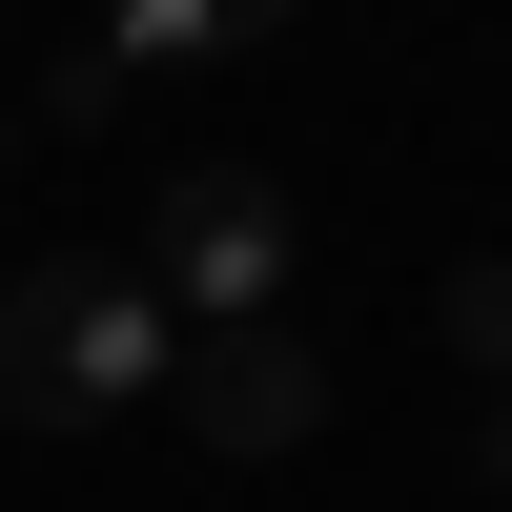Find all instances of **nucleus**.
Here are the masks:
<instances>
[{
    "label": "nucleus",
    "instance_id": "nucleus-4",
    "mask_svg": "<svg viewBox=\"0 0 512 512\" xmlns=\"http://www.w3.org/2000/svg\"><path fill=\"white\" fill-rule=\"evenodd\" d=\"M287 21H308V0H123V62H226V41H287Z\"/></svg>",
    "mask_w": 512,
    "mask_h": 512
},
{
    "label": "nucleus",
    "instance_id": "nucleus-7",
    "mask_svg": "<svg viewBox=\"0 0 512 512\" xmlns=\"http://www.w3.org/2000/svg\"><path fill=\"white\" fill-rule=\"evenodd\" d=\"M492 451H512V431H492Z\"/></svg>",
    "mask_w": 512,
    "mask_h": 512
},
{
    "label": "nucleus",
    "instance_id": "nucleus-6",
    "mask_svg": "<svg viewBox=\"0 0 512 512\" xmlns=\"http://www.w3.org/2000/svg\"><path fill=\"white\" fill-rule=\"evenodd\" d=\"M103 103H123V41H62V62L21 82V123H41V144H62V123H103Z\"/></svg>",
    "mask_w": 512,
    "mask_h": 512
},
{
    "label": "nucleus",
    "instance_id": "nucleus-1",
    "mask_svg": "<svg viewBox=\"0 0 512 512\" xmlns=\"http://www.w3.org/2000/svg\"><path fill=\"white\" fill-rule=\"evenodd\" d=\"M185 390V308H164L144 267H21L0 287V410L21 431H123V410H164Z\"/></svg>",
    "mask_w": 512,
    "mask_h": 512
},
{
    "label": "nucleus",
    "instance_id": "nucleus-5",
    "mask_svg": "<svg viewBox=\"0 0 512 512\" xmlns=\"http://www.w3.org/2000/svg\"><path fill=\"white\" fill-rule=\"evenodd\" d=\"M431 328H451V349H472L492 390H512V246H492V267H451V287H431Z\"/></svg>",
    "mask_w": 512,
    "mask_h": 512
},
{
    "label": "nucleus",
    "instance_id": "nucleus-3",
    "mask_svg": "<svg viewBox=\"0 0 512 512\" xmlns=\"http://www.w3.org/2000/svg\"><path fill=\"white\" fill-rule=\"evenodd\" d=\"M185 431L205 451H308L328 431V349H308V328H185Z\"/></svg>",
    "mask_w": 512,
    "mask_h": 512
},
{
    "label": "nucleus",
    "instance_id": "nucleus-2",
    "mask_svg": "<svg viewBox=\"0 0 512 512\" xmlns=\"http://www.w3.org/2000/svg\"><path fill=\"white\" fill-rule=\"evenodd\" d=\"M144 287H164L185 328H267L287 287H308V205H287L267 164H185L164 226H144Z\"/></svg>",
    "mask_w": 512,
    "mask_h": 512
}]
</instances>
